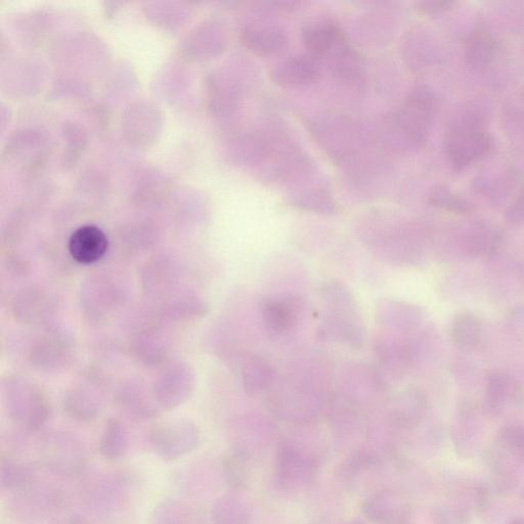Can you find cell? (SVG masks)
<instances>
[{"mask_svg":"<svg viewBox=\"0 0 524 524\" xmlns=\"http://www.w3.org/2000/svg\"><path fill=\"white\" fill-rule=\"evenodd\" d=\"M507 328L512 336L524 342V305L515 308L508 315Z\"/></svg>","mask_w":524,"mask_h":524,"instance_id":"ac0fdd59","label":"cell"},{"mask_svg":"<svg viewBox=\"0 0 524 524\" xmlns=\"http://www.w3.org/2000/svg\"><path fill=\"white\" fill-rule=\"evenodd\" d=\"M338 35L335 25L319 22L307 27L303 32L305 47L314 55L326 53Z\"/></svg>","mask_w":524,"mask_h":524,"instance_id":"4fadbf2b","label":"cell"},{"mask_svg":"<svg viewBox=\"0 0 524 524\" xmlns=\"http://www.w3.org/2000/svg\"><path fill=\"white\" fill-rule=\"evenodd\" d=\"M496 52L494 37L487 32L476 31L467 42L465 57L473 68L484 69L493 62Z\"/></svg>","mask_w":524,"mask_h":524,"instance_id":"30bf717a","label":"cell"},{"mask_svg":"<svg viewBox=\"0 0 524 524\" xmlns=\"http://www.w3.org/2000/svg\"><path fill=\"white\" fill-rule=\"evenodd\" d=\"M502 244V234L490 225L480 223L474 225L464 236L463 251L470 258L493 259Z\"/></svg>","mask_w":524,"mask_h":524,"instance_id":"8992f818","label":"cell"},{"mask_svg":"<svg viewBox=\"0 0 524 524\" xmlns=\"http://www.w3.org/2000/svg\"><path fill=\"white\" fill-rule=\"evenodd\" d=\"M127 445V436L122 427L117 423L110 424L100 443L101 456L109 461L118 460L126 452Z\"/></svg>","mask_w":524,"mask_h":524,"instance_id":"9a60e30c","label":"cell"},{"mask_svg":"<svg viewBox=\"0 0 524 524\" xmlns=\"http://www.w3.org/2000/svg\"><path fill=\"white\" fill-rule=\"evenodd\" d=\"M493 140L486 127L485 119L478 111L461 112L445 139V152L453 167L461 170L487 156Z\"/></svg>","mask_w":524,"mask_h":524,"instance_id":"7a4b0ae2","label":"cell"},{"mask_svg":"<svg viewBox=\"0 0 524 524\" xmlns=\"http://www.w3.org/2000/svg\"><path fill=\"white\" fill-rule=\"evenodd\" d=\"M65 524H87L85 521L79 518H72L68 520Z\"/></svg>","mask_w":524,"mask_h":524,"instance_id":"d6986e66","label":"cell"},{"mask_svg":"<svg viewBox=\"0 0 524 524\" xmlns=\"http://www.w3.org/2000/svg\"><path fill=\"white\" fill-rule=\"evenodd\" d=\"M323 296L327 314L319 330L322 339L362 346L364 322L353 293L339 282H330L324 287Z\"/></svg>","mask_w":524,"mask_h":524,"instance_id":"6da1fadb","label":"cell"},{"mask_svg":"<svg viewBox=\"0 0 524 524\" xmlns=\"http://www.w3.org/2000/svg\"><path fill=\"white\" fill-rule=\"evenodd\" d=\"M514 390L513 381L509 375L501 372L491 374L485 390L486 406L490 409L502 407Z\"/></svg>","mask_w":524,"mask_h":524,"instance_id":"5bb4252c","label":"cell"},{"mask_svg":"<svg viewBox=\"0 0 524 524\" xmlns=\"http://www.w3.org/2000/svg\"><path fill=\"white\" fill-rule=\"evenodd\" d=\"M35 470L25 462L8 458L0 465V485L6 490L26 491L34 482Z\"/></svg>","mask_w":524,"mask_h":524,"instance_id":"8fae6325","label":"cell"},{"mask_svg":"<svg viewBox=\"0 0 524 524\" xmlns=\"http://www.w3.org/2000/svg\"><path fill=\"white\" fill-rule=\"evenodd\" d=\"M40 457L43 464L53 472L66 476L80 473L87 461L83 450L72 445L48 448L41 453Z\"/></svg>","mask_w":524,"mask_h":524,"instance_id":"52a82bcc","label":"cell"},{"mask_svg":"<svg viewBox=\"0 0 524 524\" xmlns=\"http://www.w3.org/2000/svg\"><path fill=\"white\" fill-rule=\"evenodd\" d=\"M452 338L461 348H472L482 340L483 325L474 314L464 312L458 314L452 324Z\"/></svg>","mask_w":524,"mask_h":524,"instance_id":"7c38bea8","label":"cell"},{"mask_svg":"<svg viewBox=\"0 0 524 524\" xmlns=\"http://www.w3.org/2000/svg\"><path fill=\"white\" fill-rule=\"evenodd\" d=\"M276 372L272 364L264 358H250L243 369L245 391L249 396H257L269 390L275 383Z\"/></svg>","mask_w":524,"mask_h":524,"instance_id":"ba28073f","label":"cell"},{"mask_svg":"<svg viewBox=\"0 0 524 524\" xmlns=\"http://www.w3.org/2000/svg\"><path fill=\"white\" fill-rule=\"evenodd\" d=\"M198 444V434L191 427L171 425L154 433L152 447L165 460H179L191 453Z\"/></svg>","mask_w":524,"mask_h":524,"instance_id":"3957f363","label":"cell"},{"mask_svg":"<svg viewBox=\"0 0 524 524\" xmlns=\"http://www.w3.org/2000/svg\"><path fill=\"white\" fill-rule=\"evenodd\" d=\"M261 318L271 334L286 336L297 322L295 305L288 298H268L261 304Z\"/></svg>","mask_w":524,"mask_h":524,"instance_id":"5b68a950","label":"cell"},{"mask_svg":"<svg viewBox=\"0 0 524 524\" xmlns=\"http://www.w3.org/2000/svg\"><path fill=\"white\" fill-rule=\"evenodd\" d=\"M109 247L106 234L95 226L77 229L70 237L68 248L72 258L81 265H92L105 256Z\"/></svg>","mask_w":524,"mask_h":524,"instance_id":"277c9868","label":"cell"},{"mask_svg":"<svg viewBox=\"0 0 524 524\" xmlns=\"http://www.w3.org/2000/svg\"><path fill=\"white\" fill-rule=\"evenodd\" d=\"M421 316V311L413 305L385 301L380 305L378 317L383 326L405 331L416 328L421 322Z\"/></svg>","mask_w":524,"mask_h":524,"instance_id":"9c48e42d","label":"cell"},{"mask_svg":"<svg viewBox=\"0 0 524 524\" xmlns=\"http://www.w3.org/2000/svg\"><path fill=\"white\" fill-rule=\"evenodd\" d=\"M430 203L435 207L457 214H466L472 211V205L466 199L446 188L436 190L430 197Z\"/></svg>","mask_w":524,"mask_h":524,"instance_id":"2e32d148","label":"cell"},{"mask_svg":"<svg viewBox=\"0 0 524 524\" xmlns=\"http://www.w3.org/2000/svg\"><path fill=\"white\" fill-rule=\"evenodd\" d=\"M505 221L512 226L524 225V188L505 212Z\"/></svg>","mask_w":524,"mask_h":524,"instance_id":"e0dca14e","label":"cell"}]
</instances>
